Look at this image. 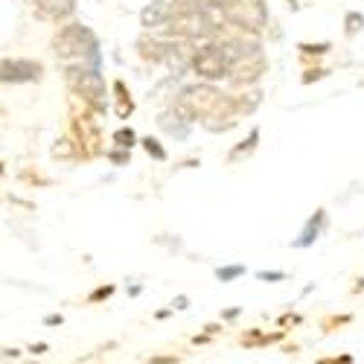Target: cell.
<instances>
[{
    "instance_id": "1",
    "label": "cell",
    "mask_w": 364,
    "mask_h": 364,
    "mask_svg": "<svg viewBox=\"0 0 364 364\" xmlns=\"http://www.w3.org/2000/svg\"><path fill=\"white\" fill-rule=\"evenodd\" d=\"M68 108H70V129H73V137L79 140L82 146V158H100L105 146H102V132H100V123H97V108L90 105L82 94L70 90V100H68Z\"/></svg>"
},
{
    "instance_id": "2",
    "label": "cell",
    "mask_w": 364,
    "mask_h": 364,
    "mask_svg": "<svg viewBox=\"0 0 364 364\" xmlns=\"http://www.w3.org/2000/svg\"><path fill=\"white\" fill-rule=\"evenodd\" d=\"M53 53L62 62H79V58L90 55L97 58V38L90 36V29H85L82 23H68L58 29V36L53 38Z\"/></svg>"
},
{
    "instance_id": "3",
    "label": "cell",
    "mask_w": 364,
    "mask_h": 364,
    "mask_svg": "<svg viewBox=\"0 0 364 364\" xmlns=\"http://www.w3.org/2000/svg\"><path fill=\"white\" fill-rule=\"evenodd\" d=\"M222 90H216L213 85H190L181 90V97L175 100V114L181 119H187V123H193V119H201L213 111L219 102H222Z\"/></svg>"
},
{
    "instance_id": "4",
    "label": "cell",
    "mask_w": 364,
    "mask_h": 364,
    "mask_svg": "<svg viewBox=\"0 0 364 364\" xmlns=\"http://www.w3.org/2000/svg\"><path fill=\"white\" fill-rule=\"evenodd\" d=\"M65 82H68V87H70V90L82 94V97H85L90 105H94L100 114H105V108H108V102H105L108 90H105V79H102L94 68L73 65V68H68V70H65Z\"/></svg>"
},
{
    "instance_id": "5",
    "label": "cell",
    "mask_w": 364,
    "mask_h": 364,
    "mask_svg": "<svg viewBox=\"0 0 364 364\" xmlns=\"http://www.w3.org/2000/svg\"><path fill=\"white\" fill-rule=\"evenodd\" d=\"M222 18L225 23H233L257 36L268 26V12L262 6V0H222Z\"/></svg>"
},
{
    "instance_id": "6",
    "label": "cell",
    "mask_w": 364,
    "mask_h": 364,
    "mask_svg": "<svg viewBox=\"0 0 364 364\" xmlns=\"http://www.w3.org/2000/svg\"><path fill=\"white\" fill-rule=\"evenodd\" d=\"M166 29L172 36L190 38V41H213L219 36V26L210 18V12H172Z\"/></svg>"
},
{
    "instance_id": "7",
    "label": "cell",
    "mask_w": 364,
    "mask_h": 364,
    "mask_svg": "<svg viewBox=\"0 0 364 364\" xmlns=\"http://www.w3.org/2000/svg\"><path fill=\"white\" fill-rule=\"evenodd\" d=\"M193 70L198 76H204L207 82L225 79L230 73V55L219 41H201L193 55Z\"/></svg>"
},
{
    "instance_id": "8",
    "label": "cell",
    "mask_w": 364,
    "mask_h": 364,
    "mask_svg": "<svg viewBox=\"0 0 364 364\" xmlns=\"http://www.w3.org/2000/svg\"><path fill=\"white\" fill-rule=\"evenodd\" d=\"M265 70H268V58L262 55V50H257V53H245V55L233 58L228 79H230L236 87H242V85H257Z\"/></svg>"
},
{
    "instance_id": "9",
    "label": "cell",
    "mask_w": 364,
    "mask_h": 364,
    "mask_svg": "<svg viewBox=\"0 0 364 364\" xmlns=\"http://www.w3.org/2000/svg\"><path fill=\"white\" fill-rule=\"evenodd\" d=\"M41 73V62H33V58H4V65H0L4 82H38Z\"/></svg>"
},
{
    "instance_id": "10",
    "label": "cell",
    "mask_w": 364,
    "mask_h": 364,
    "mask_svg": "<svg viewBox=\"0 0 364 364\" xmlns=\"http://www.w3.org/2000/svg\"><path fill=\"white\" fill-rule=\"evenodd\" d=\"M239 111H236V105H233V100L230 97H222V102L210 111L204 119H201V126L207 129V132H213V134H219V132H230L236 123H239Z\"/></svg>"
},
{
    "instance_id": "11",
    "label": "cell",
    "mask_w": 364,
    "mask_h": 364,
    "mask_svg": "<svg viewBox=\"0 0 364 364\" xmlns=\"http://www.w3.org/2000/svg\"><path fill=\"white\" fill-rule=\"evenodd\" d=\"M33 12L41 21L58 23V21H68L76 12V0H33Z\"/></svg>"
},
{
    "instance_id": "12",
    "label": "cell",
    "mask_w": 364,
    "mask_h": 364,
    "mask_svg": "<svg viewBox=\"0 0 364 364\" xmlns=\"http://www.w3.org/2000/svg\"><path fill=\"white\" fill-rule=\"evenodd\" d=\"M193 55H196V47L190 38H181L175 36V41H166L164 44V62L175 70H184L187 65H193Z\"/></svg>"
},
{
    "instance_id": "13",
    "label": "cell",
    "mask_w": 364,
    "mask_h": 364,
    "mask_svg": "<svg viewBox=\"0 0 364 364\" xmlns=\"http://www.w3.org/2000/svg\"><path fill=\"white\" fill-rule=\"evenodd\" d=\"M230 100H233V105H236V111H239L242 117H248V114H254V111L259 108V102H262V90L254 87V85H242L236 94H230Z\"/></svg>"
},
{
    "instance_id": "14",
    "label": "cell",
    "mask_w": 364,
    "mask_h": 364,
    "mask_svg": "<svg viewBox=\"0 0 364 364\" xmlns=\"http://www.w3.org/2000/svg\"><path fill=\"white\" fill-rule=\"evenodd\" d=\"M172 6L169 4H151V6H146L143 9V15H140V23L146 26V29H158V26H166L169 23V18H172Z\"/></svg>"
},
{
    "instance_id": "15",
    "label": "cell",
    "mask_w": 364,
    "mask_h": 364,
    "mask_svg": "<svg viewBox=\"0 0 364 364\" xmlns=\"http://www.w3.org/2000/svg\"><path fill=\"white\" fill-rule=\"evenodd\" d=\"M53 158H58V161H76V158H82L79 140L76 137H58L55 146H53Z\"/></svg>"
},
{
    "instance_id": "16",
    "label": "cell",
    "mask_w": 364,
    "mask_h": 364,
    "mask_svg": "<svg viewBox=\"0 0 364 364\" xmlns=\"http://www.w3.org/2000/svg\"><path fill=\"white\" fill-rule=\"evenodd\" d=\"M137 50H140V58H143V62H164V44L155 41V38L143 36V38L137 41Z\"/></svg>"
},
{
    "instance_id": "17",
    "label": "cell",
    "mask_w": 364,
    "mask_h": 364,
    "mask_svg": "<svg viewBox=\"0 0 364 364\" xmlns=\"http://www.w3.org/2000/svg\"><path fill=\"white\" fill-rule=\"evenodd\" d=\"M213 6H222V0H172L175 12H210Z\"/></svg>"
},
{
    "instance_id": "18",
    "label": "cell",
    "mask_w": 364,
    "mask_h": 364,
    "mask_svg": "<svg viewBox=\"0 0 364 364\" xmlns=\"http://www.w3.org/2000/svg\"><path fill=\"white\" fill-rule=\"evenodd\" d=\"M114 94H117V114L119 117H129L134 111V102H132V94L126 90V82H114Z\"/></svg>"
},
{
    "instance_id": "19",
    "label": "cell",
    "mask_w": 364,
    "mask_h": 364,
    "mask_svg": "<svg viewBox=\"0 0 364 364\" xmlns=\"http://www.w3.org/2000/svg\"><path fill=\"white\" fill-rule=\"evenodd\" d=\"M283 336L280 332H274V336H262L259 329H251V332H245V336H242V344L245 347H268V344H274V341H280Z\"/></svg>"
},
{
    "instance_id": "20",
    "label": "cell",
    "mask_w": 364,
    "mask_h": 364,
    "mask_svg": "<svg viewBox=\"0 0 364 364\" xmlns=\"http://www.w3.org/2000/svg\"><path fill=\"white\" fill-rule=\"evenodd\" d=\"M321 225H323V210H318V213H315V219H312V222L306 225V230H303V239H297L294 245H297V248L309 245V242H312V239L318 236V228H321Z\"/></svg>"
},
{
    "instance_id": "21",
    "label": "cell",
    "mask_w": 364,
    "mask_h": 364,
    "mask_svg": "<svg viewBox=\"0 0 364 364\" xmlns=\"http://www.w3.org/2000/svg\"><path fill=\"white\" fill-rule=\"evenodd\" d=\"M257 140H259V129H254V132L248 134V140H245V143H242V146H236V149H233L230 161H236V158H242V155H251V151L257 149Z\"/></svg>"
},
{
    "instance_id": "22",
    "label": "cell",
    "mask_w": 364,
    "mask_h": 364,
    "mask_svg": "<svg viewBox=\"0 0 364 364\" xmlns=\"http://www.w3.org/2000/svg\"><path fill=\"white\" fill-rule=\"evenodd\" d=\"M134 140H137V137H134L132 129H117V132H114V143H117L119 149H132Z\"/></svg>"
},
{
    "instance_id": "23",
    "label": "cell",
    "mask_w": 364,
    "mask_h": 364,
    "mask_svg": "<svg viewBox=\"0 0 364 364\" xmlns=\"http://www.w3.org/2000/svg\"><path fill=\"white\" fill-rule=\"evenodd\" d=\"M143 149H146L155 161H166V151H164V146H161L155 137H146V140H143Z\"/></svg>"
},
{
    "instance_id": "24",
    "label": "cell",
    "mask_w": 364,
    "mask_h": 364,
    "mask_svg": "<svg viewBox=\"0 0 364 364\" xmlns=\"http://www.w3.org/2000/svg\"><path fill=\"white\" fill-rule=\"evenodd\" d=\"M239 274H245V268H242V265H230V268H219V271H216V277H219L222 283H230V280H236Z\"/></svg>"
},
{
    "instance_id": "25",
    "label": "cell",
    "mask_w": 364,
    "mask_h": 364,
    "mask_svg": "<svg viewBox=\"0 0 364 364\" xmlns=\"http://www.w3.org/2000/svg\"><path fill=\"white\" fill-rule=\"evenodd\" d=\"M344 26H347V36H355L358 29L364 26V18H361L358 12H350V15H347V21H344Z\"/></svg>"
},
{
    "instance_id": "26",
    "label": "cell",
    "mask_w": 364,
    "mask_h": 364,
    "mask_svg": "<svg viewBox=\"0 0 364 364\" xmlns=\"http://www.w3.org/2000/svg\"><path fill=\"white\" fill-rule=\"evenodd\" d=\"M111 294H114V286H100L97 291H90L87 300H90V303H100V300H108Z\"/></svg>"
},
{
    "instance_id": "27",
    "label": "cell",
    "mask_w": 364,
    "mask_h": 364,
    "mask_svg": "<svg viewBox=\"0 0 364 364\" xmlns=\"http://www.w3.org/2000/svg\"><path fill=\"white\" fill-rule=\"evenodd\" d=\"M303 55H323L329 50V44H300Z\"/></svg>"
},
{
    "instance_id": "28",
    "label": "cell",
    "mask_w": 364,
    "mask_h": 364,
    "mask_svg": "<svg viewBox=\"0 0 364 364\" xmlns=\"http://www.w3.org/2000/svg\"><path fill=\"white\" fill-rule=\"evenodd\" d=\"M108 158H111L114 164H126V161H129V149H123V151H108Z\"/></svg>"
},
{
    "instance_id": "29",
    "label": "cell",
    "mask_w": 364,
    "mask_h": 364,
    "mask_svg": "<svg viewBox=\"0 0 364 364\" xmlns=\"http://www.w3.org/2000/svg\"><path fill=\"white\" fill-rule=\"evenodd\" d=\"M323 76H326V70H306V76H303V85H309L315 79H323Z\"/></svg>"
},
{
    "instance_id": "30",
    "label": "cell",
    "mask_w": 364,
    "mask_h": 364,
    "mask_svg": "<svg viewBox=\"0 0 364 364\" xmlns=\"http://www.w3.org/2000/svg\"><path fill=\"white\" fill-rule=\"evenodd\" d=\"M149 361H151V364H175L178 358H175V355H151Z\"/></svg>"
},
{
    "instance_id": "31",
    "label": "cell",
    "mask_w": 364,
    "mask_h": 364,
    "mask_svg": "<svg viewBox=\"0 0 364 364\" xmlns=\"http://www.w3.org/2000/svg\"><path fill=\"white\" fill-rule=\"evenodd\" d=\"M286 274H283V271H271V274H268V271H262V274H259V280H283Z\"/></svg>"
},
{
    "instance_id": "32",
    "label": "cell",
    "mask_w": 364,
    "mask_h": 364,
    "mask_svg": "<svg viewBox=\"0 0 364 364\" xmlns=\"http://www.w3.org/2000/svg\"><path fill=\"white\" fill-rule=\"evenodd\" d=\"M62 321H65L62 315H50V318H47V323H50V326H55V323H62Z\"/></svg>"
},
{
    "instance_id": "33",
    "label": "cell",
    "mask_w": 364,
    "mask_h": 364,
    "mask_svg": "<svg viewBox=\"0 0 364 364\" xmlns=\"http://www.w3.org/2000/svg\"><path fill=\"white\" fill-rule=\"evenodd\" d=\"M175 309H187V297H178L175 300Z\"/></svg>"
},
{
    "instance_id": "34",
    "label": "cell",
    "mask_w": 364,
    "mask_h": 364,
    "mask_svg": "<svg viewBox=\"0 0 364 364\" xmlns=\"http://www.w3.org/2000/svg\"><path fill=\"white\" fill-rule=\"evenodd\" d=\"M44 350H47V344H33V353H36V355H41Z\"/></svg>"
},
{
    "instance_id": "35",
    "label": "cell",
    "mask_w": 364,
    "mask_h": 364,
    "mask_svg": "<svg viewBox=\"0 0 364 364\" xmlns=\"http://www.w3.org/2000/svg\"><path fill=\"white\" fill-rule=\"evenodd\" d=\"M4 358H18V350H4Z\"/></svg>"
},
{
    "instance_id": "36",
    "label": "cell",
    "mask_w": 364,
    "mask_h": 364,
    "mask_svg": "<svg viewBox=\"0 0 364 364\" xmlns=\"http://www.w3.org/2000/svg\"><path fill=\"white\" fill-rule=\"evenodd\" d=\"M364 289V280H358V286H355V291H361Z\"/></svg>"
}]
</instances>
